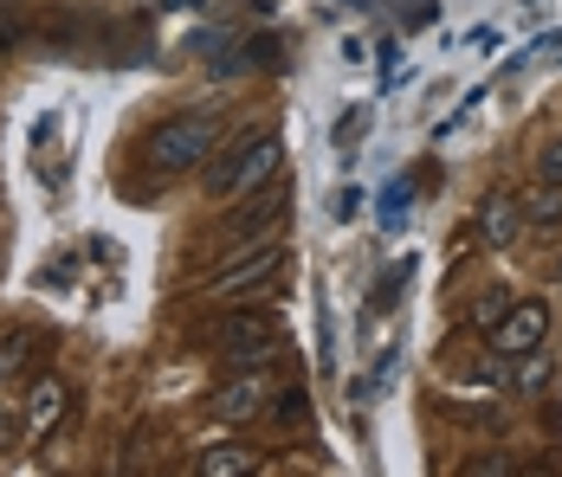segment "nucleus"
Masks as SVG:
<instances>
[{"mask_svg": "<svg viewBox=\"0 0 562 477\" xmlns=\"http://www.w3.org/2000/svg\"><path fill=\"white\" fill-rule=\"evenodd\" d=\"M214 149H221V116L214 110H181V116L149 129V168L156 174H194L201 161H214Z\"/></svg>", "mask_w": 562, "mask_h": 477, "instance_id": "nucleus-1", "label": "nucleus"}, {"mask_svg": "<svg viewBox=\"0 0 562 477\" xmlns=\"http://www.w3.org/2000/svg\"><path fill=\"white\" fill-rule=\"evenodd\" d=\"M284 168V143L279 136H252V143H233V156L207 168V194L233 201V194H259L266 181H279Z\"/></svg>", "mask_w": 562, "mask_h": 477, "instance_id": "nucleus-2", "label": "nucleus"}, {"mask_svg": "<svg viewBox=\"0 0 562 477\" xmlns=\"http://www.w3.org/2000/svg\"><path fill=\"white\" fill-rule=\"evenodd\" d=\"M543 336H550V304L543 297H524V304H510V317L492 329V349L517 362V355H530V349H543Z\"/></svg>", "mask_w": 562, "mask_h": 477, "instance_id": "nucleus-3", "label": "nucleus"}, {"mask_svg": "<svg viewBox=\"0 0 562 477\" xmlns=\"http://www.w3.org/2000/svg\"><path fill=\"white\" fill-rule=\"evenodd\" d=\"M517 232H524V201H517L510 188H492V194L479 201V239H485L492 252H510Z\"/></svg>", "mask_w": 562, "mask_h": 477, "instance_id": "nucleus-4", "label": "nucleus"}, {"mask_svg": "<svg viewBox=\"0 0 562 477\" xmlns=\"http://www.w3.org/2000/svg\"><path fill=\"white\" fill-rule=\"evenodd\" d=\"M266 400H272V374H233L214 394V413L221 420H252V413H266Z\"/></svg>", "mask_w": 562, "mask_h": 477, "instance_id": "nucleus-5", "label": "nucleus"}, {"mask_svg": "<svg viewBox=\"0 0 562 477\" xmlns=\"http://www.w3.org/2000/svg\"><path fill=\"white\" fill-rule=\"evenodd\" d=\"M221 342H226L233 362H266V355H272V349H266V342H272V322L266 317H226Z\"/></svg>", "mask_w": 562, "mask_h": 477, "instance_id": "nucleus-6", "label": "nucleus"}, {"mask_svg": "<svg viewBox=\"0 0 562 477\" xmlns=\"http://www.w3.org/2000/svg\"><path fill=\"white\" fill-rule=\"evenodd\" d=\"M65 400H71V394H65V381H53V374H46V381H26V432L46 439V432L65 420Z\"/></svg>", "mask_w": 562, "mask_h": 477, "instance_id": "nucleus-7", "label": "nucleus"}, {"mask_svg": "<svg viewBox=\"0 0 562 477\" xmlns=\"http://www.w3.org/2000/svg\"><path fill=\"white\" fill-rule=\"evenodd\" d=\"M279 265H284V246H279V239H266V252H259L252 265H233V271L221 277V284H214V291L226 297V291H246V284H266V277H279Z\"/></svg>", "mask_w": 562, "mask_h": 477, "instance_id": "nucleus-8", "label": "nucleus"}, {"mask_svg": "<svg viewBox=\"0 0 562 477\" xmlns=\"http://www.w3.org/2000/svg\"><path fill=\"white\" fill-rule=\"evenodd\" d=\"M201 472H207V477L259 472V452H246V445H207V452H201Z\"/></svg>", "mask_w": 562, "mask_h": 477, "instance_id": "nucleus-9", "label": "nucleus"}, {"mask_svg": "<svg viewBox=\"0 0 562 477\" xmlns=\"http://www.w3.org/2000/svg\"><path fill=\"white\" fill-rule=\"evenodd\" d=\"M279 213H284V201L272 194V181H266V201H259V207L233 213V239H252V232H272V226H279Z\"/></svg>", "mask_w": 562, "mask_h": 477, "instance_id": "nucleus-10", "label": "nucleus"}, {"mask_svg": "<svg viewBox=\"0 0 562 477\" xmlns=\"http://www.w3.org/2000/svg\"><path fill=\"white\" fill-rule=\"evenodd\" d=\"M26 362H33V329H7V336H0V387L20 381Z\"/></svg>", "mask_w": 562, "mask_h": 477, "instance_id": "nucleus-11", "label": "nucleus"}, {"mask_svg": "<svg viewBox=\"0 0 562 477\" xmlns=\"http://www.w3.org/2000/svg\"><path fill=\"white\" fill-rule=\"evenodd\" d=\"M517 201H524V219H530V226H557L562 219V188L557 181H537V188L517 194Z\"/></svg>", "mask_w": 562, "mask_h": 477, "instance_id": "nucleus-12", "label": "nucleus"}, {"mask_svg": "<svg viewBox=\"0 0 562 477\" xmlns=\"http://www.w3.org/2000/svg\"><path fill=\"white\" fill-rule=\"evenodd\" d=\"M472 317H479V329H498V322L510 317V291H498V284H492V291L479 297V310H472Z\"/></svg>", "mask_w": 562, "mask_h": 477, "instance_id": "nucleus-13", "label": "nucleus"}, {"mask_svg": "<svg viewBox=\"0 0 562 477\" xmlns=\"http://www.w3.org/2000/svg\"><path fill=\"white\" fill-rule=\"evenodd\" d=\"M537 181H557L562 188V143H543V156H537Z\"/></svg>", "mask_w": 562, "mask_h": 477, "instance_id": "nucleus-14", "label": "nucleus"}, {"mask_svg": "<svg viewBox=\"0 0 562 477\" xmlns=\"http://www.w3.org/2000/svg\"><path fill=\"white\" fill-rule=\"evenodd\" d=\"M20 33H26V20H20L13 7H0V53H7V46H20Z\"/></svg>", "mask_w": 562, "mask_h": 477, "instance_id": "nucleus-15", "label": "nucleus"}, {"mask_svg": "<svg viewBox=\"0 0 562 477\" xmlns=\"http://www.w3.org/2000/svg\"><path fill=\"white\" fill-rule=\"evenodd\" d=\"M272 413H279V420L291 425L297 413H304V394H279V407H272Z\"/></svg>", "mask_w": 562, "mask_h": 477, "instance_id": "nucleus-16", "label": "nucleus"}, {"mask_svg": "<svg viewBox=\"0 0 562 477\" xmlns=\"http://www.w3.org/2000/svg\"><path fill=\"white\" fill-rule=\"evenodd\" d=\"M7 439H13V413H7V407H0V445H7Z\"/></svg>", "mask_w": 562, "mask_h": 477, "instance_id": "nucleus-17", "label": "nucleus"}]
</instances>
